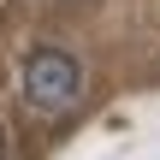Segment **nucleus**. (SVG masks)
Here are the masks:
<instances>
[{
  "label": "nucleus",
  "mask_w": 160,
  "mask_h": 160,
  "mask_svg": "<svg viewBox=\"0 0 160 160\" xmlns=\"http://www.w3.org/2000/svg\"><path fill=\"white\" fill-rule=\"evenodd\" d=\"M18 95H24V107L42 113V119L71 113V107L83 101V65H77V53H65V48H36V53L24 59V71H18Z\"/></svg>",
  "instance_id": "obj_1"
},
{
  "label": "nucleus",
  "mask_w": 160,
  "mask_h": 160,
  "mask_svg": "<svg viewBox=\"0 0 160 160\" xmlns=\"http://www.w3.org/2000/svg\"><path fill=\"white\" fill-rule=\"evenodd\" d=\"M0 160H6V131H0Z\"/></svg>",
  "instance_id": "obj_2"
}]
</instances>
